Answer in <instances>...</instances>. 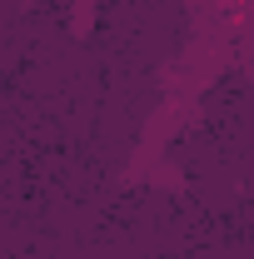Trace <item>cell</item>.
<instances>
[{
  "mask_svg": "<svg viewBox=\"0 0 254 259\" xmlns=\"http://www.w3.org/2000/svg\"><path fill=\"white\" fill-rule=\"evenodd\" d=\"M185 40H190L185 0H100L85 50L135 70H159L180 55Z\"/></svg>",
  "mask_w": 254,
  "mask_h": 259,
  "instance_id": "6da1fadb",
  "label": "cell"
},
{
  "mask_svg": "<svg viewBox=\"0 0 254 259\" xmlns=\"http://www.w3.org/2000/svg\"><path fill=\"white\" fill-rule=\"evenodd\" d=\"M199 125L229 150L234 164L254 155V80L244 70H224L209 80V90L199 95Z\"/></svg>",
  "mask_w": 254,
  "mask_h": 259,
  "instance_id": "7a4b0ae2",
  "label": "cell"
}]
</instances>
